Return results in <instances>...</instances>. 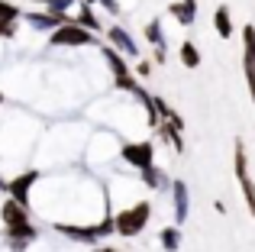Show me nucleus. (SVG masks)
<instances>
[{
	"label": "nucleus",
	"instance_id": "nucleus-1",
	"mask_svg": "<svg viewBox=\"0 0 255 252\" xmlns=\"http://www.w3.org/2000/svg\"><path fill=\"white\" fill-rule=\"evenodd\" d=\"M149 217H152L149 201H139V204H132V207L120 210L117 214V233L120 236H139L145 230V223H149Z\"/></svg>",
	"mask_w": 255,
	"mask_h": 252
},
{
	"label": "nucleus",
	"instance_id": "nucleus-2",
	"mask_svg": "<svg viewBox=\"0 0 255 252\" xmlns=\"http://www.w3.org/2000/svg\"><path fill=\"white\" fill-rule=\"evenodd\" d=\"M49 42L52 45H94V32L81 26L78 19H68V23H62L58 29L49 32Z\"/></svg>",
	"mask_w": 255,
	"mask_h": 252
},
{
	"label": "nucleus",
	"instance_id": "nucleus-3",
	"mask_svg": "<svg viewBox=\"0 0 255 252\" xmlns=\"http://www.w3.org/2000/svg\"><path fill=\"white\" fill-rule=\"evenodd\" d=\"M233 162H236V181L243 184V194H246V207H249V214L255 217V184L249 178V162H246V145L243 139H236V149H233Z\"/></svg>",
	"mask_w": 255,
	"mask_h": 252
},
{
	"label": "nucleus",
	"instance_id": "nucleus-4",
	"mask_svg": "<svg viewBox=\"0 0 255 252\" xmlns=\"http://www.w3.org/2000/svg\"><path fill=\"white\" fill-rule=\"evenodd\" d=\"M243 68H246V84H249V94H252V104H255V26L249 23L243 29Z\"/></svg>",
	"mask_w": 255,
	"mask_h": 252
},
{
	"label": "nucleus",
	"instance_id": "nucleus-5",
	"mask_svg": "<svg viewBox=\"0 0 255 252\" xmlns=\"http://www.w3.org/2000/svg\"><path fill=\"white\" fill-rule=\"evenodd\" d=\"M123 158L142 171V168H149V165L155 162V145L152 142H126L123 145Z\"/></svg>",
	"mask_w": 255,
	"mask_h": 252
},
{
	"label": "nucleus",
	"instance_id": "nucleus-6",
	"mask_svg": "<svg viewBox=\"0 0 255 252\" xmlns=\"http://www.w3.org/2000/svg\"><path fill=\"white\" fill-rule=\"evenodd\" d=\"M23 19L32 26V29H39V32H52V29H58L62 23H68V16H65V13H58V10H49V13H26Z\"/></svg>",
	"mask_w": 255,
	"mask_h": 252
},
{
	"label": "nucleus",
	"instance_id": "nucleus-7",
	"mask_svg": "<svg viewBox=\"0 0 255 252\" xmlns=\"http://www.w3.org/2000/svg\"><path fill=\"white\" fill-rule=\"evenodd\" d=\"M39 178V171H23V175H16L10 184H6V191H10V197L13 201H19V204H29V188H32V181Z\"/></svg>",
	"mask_w": 255,
	"mask_h": 252
},
{
	"label": "nucleus",
	"instance_id": "nucleus-8",
	"mask_svg": "<svg viewBox=\"0 0 255 252\" xmlns=\"http://www.w3.org/2000/svg\"><path fill=\"white\" fill-rule=\"evenodd\" d=\"M107 39H110L113 49L123 52V55H129V58H136V55H139V45L132 42V36L123 29V26H110V29H107Z\"/></svg>",
	"mask_w": 255,
	"mask_h": 252
},
{
	"label": "nucleus",
	"instance_id": "nucleus-9",
	"mask_svg": "<svg viewBox=\"0 0 255 252\" xmlns=\"http://www.w3.org/2000/svg\"><path fill=\"white\" fill-rule=\"evenodd\" d=\"M171 197H174V223L187 220V210H191V197H187V184L184 181H171Z\"/></svg>",
	"mask_w": 255,
	"mask_h": 252
},
{
	"label": "nucleus",
	"instance_id": "nucleus-10",
	"mask_svg": "<svg viewBox=\"0 0 255 252\" xmlns=\"http://www.w3.org/2000/svg\"><path fill=\"white\" fill-rule=\"evenodd\" d=\"M19 16H23V13H19L13 3L0 0V39H10L13 32H16V19Z\"/></svg>",
	"mask_w": 255,
	"mask_h": 252
},
{
	"label": "nucleus",
	"instance_id": "nucleus-11",
	"mask_svg": "<svg viewBox=\"0 0 255 252\" xmlns=\"http://www.w3.org/2000/svg\"><path fill=\"white\" fill-rule=\"evenodd\" d=\"M55 230L58 233H65V236H71V240H78V243H97L100 236H97V227H71V223H55Z\"/></svg>",
	"mask_w": 255,
	"mask_h": 252
},
{
	"label": "nucleus",
	"instance_id": "nucleus-12",
	"mask_svg": "<svg viewBox=\"0 0 255 252\" xmlns=\"http://www.w3.org/2000/svg\"><path fill=\"white\" fill-rule=\"evenodd\" d=\"M168 13L178 19L181 26H191L194 16H197V3H194V0H181V3H171L168 6Z\"/></svg>",
	"mask_w": 255,
	"mask_h": 252
},
{
	"label": "nucleus",
	"instance_id": "nucleus-13",
	"mask_svg": "<svg viewBox=\"0 0 255 252\" xmlns=\"http://www.w3.org/2000/svg\"><path fill=\"white\" fill-rule=\"evenodd\" d=\"M213 26H217L220 39H233V13H230V6H217V13H213Z\"/></svg>",
	"mask_w": 255,
	"mask_h": 252
},
{
	"label": "nucleus",
	"instance_id": "nucleus-14",
	"mask_svg": "<svg viewBox=\"0 0 255 252\" xmlns=\"http://www.w3.org/2000/svg\"><path fill=\"white\" fill-rule=\"evenodd\" d=\"M104 58L110 62V71H113V78H129V75H132V71L126 68V62L120 58V52L113 49V45H104Z\"/></svg>",
	"mask_w": 255,
	"mask_h": 252
},
{
	"label": "nucleus",
	"instance_id": "nucleus-15",
	"mask_svg": "<svg viewBox=\"0 0 255 252\" xmlns=\"http://www.w3.org/2000/svg\"><path fill=\"white\" fill-rule=\"evenodd\" d=\"M158 243H162L165 252H178L181 249V227L174 223V227H165L162 233H158Z\"/></svg>",
	"mask_w": 255,
	"mask_h": 252
},
{
	"label": "nucleus",
	"instance_id": "nucleus-16",
	"mask_svg": "<svg viewBox=\"0 0 255 252\" xmlns=\"http://www.w3.org/2000/svg\"><path fill=\"white\" fill-rule=\"evenodd\" d=\"M178 55H181V65H184V68H197V65H200V49L191 42V39H184V42H181V52H178Z\"/></svg>",
	"mask_w": 255,
	"mask_h": 252
},
{
	"label": "nucleus",
	"instance_id": "nucleus-17",
	"mask_svg": "<svg viewBox=\"0 0 255 252\" xmlns=\"http://www.w3.org/2000/svg\"><path fill=\"white\" fill-rule=\"evenodd\" d=\"M78 23L87 26L91 32H97V29H100V19L94 16V6L87 3V0H81V6H78Z\"/></svg>",
	"mask_w": 255,
	"mask_h": 252
},
{
	"label": "nucleus",
	"instance_id": "nucleus-18",
	"mask_svg": "<svg viewBox=\"0 0 255 252\" xmlns=\"http://www.w3.org/2000/svg\"><path fill=\"white\" fill-rule=\"evenodd\" d=\"M145 39L152 42V49H165V29H162V19H152V23H145Z\"/></svg>",
	"mask_w": 255,
	"mask_h": 252
},
{
	"label": "nucleus",
	"instance_id": "nucleus-19",
	"mask_svg": "<svg viewBox=\"0 0 255 252\" xmlns=\"http://www.w3.org/2000/svg\"><path fill=\"white\" fill-rule=\"evenodd\" d=\"M142 181L149 184V188H155V191H158V188H171V181H168V178H165L162 171L155 168V165H149V168H142Z\"/></svg>",
	"mask_w": 255,
	"mask_h": 252
},
{
	"label": "nucleus",
	"instance_id": "nucleus-20",
	"mask_svg": "<svg viewBox=\"0 0 255 252\" xmlns=\"http://www.w3.org/2000/svg\"><path fill=\"white\" fill-rule=\"evenodd\" d=\"M71 3H75V0H49L45 6H49V10H58V13H65V10H68Z\"/></svg>",
	"mask_w": 255,
	"mask_h": 252
},
{
	"label": "nucleus",
	"instance_id": "nucleus-21",
	"mask_svg": "<svg viewBox=\"0 0 255 252\" xmlns=\"http://www.w3.org/2000/svg\"><path fill=\"white\" fill-rule=\"evenodd\" d=\"M136 75H139V78H149V75H152V65H149V62H139V65H136Z\"/></svg>",
	"mask_w": 255,
	"mask_h": 252
},
{
	"label": "nucleus",
	"instance_id": "nucleus-22",
	"mask_svg": "<svg viewBox=\"0 0 255 252\" xmlns=\"http://www.w3.org/2000/svg\"><path fill=\"white\" fill-rule=\"evenodd\" d=\"M97 3H104L110 13H120V6H117V0H97Z\"/></svg>",
	"mask_w": 255,
	"mask_h": 252
},
{
	"label": "nucleus",
	"instance_id": "nucleus-23",
	"mask_svg": "<svg viewBox=\"0 0 255 252\" xmlns=\"http://www.w3.org/2000/svg\"><path fill=\"white\" fill-rule=\"evenodd\" d=\"M94 252H120V249H110V246H104V249H94Z\"/></svg>",
	"mask_w": 255,
	"mask_h": 252
},
{
	"label": "nucleus",
	"instance_id": "nucleus-24",
	"mask_svg": "<svg viewBox=\"0 0 255 252\" xmlns=\"http://www.w3.org/2000/svg\"><path fill=\"white\" fill-rule=\"evenodd\" d=\"M32 3H49V0H32Z\"/></svg>",
	"mask_w": 255,
	"mask_h": 252
},
{
	"label": "nucleus",
	"instance_id": "nucleus-25",
	"mask_svg": "<svg viewBox=\"0 0 255 252\" xmlns=\"http://www.w3.org/2000/svg\"><path fill=\"white\" fill-rule=\"evenodd\" d=\"M87 3H97V0H87Z\"/></svg>",
	"mask_w": 255,
	"mask_h": 252
}]
</instances>
